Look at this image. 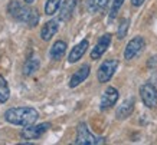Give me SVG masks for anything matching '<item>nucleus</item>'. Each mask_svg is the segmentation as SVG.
I'll return each mask as SVG.
<instances>
[{
	"label": "nucleus",
	"instance_id": "nucleus-21",
	"mask_svg": "<svg viewBox=\"0 0 157 145\" xmlns=\"http://www.w3.org/2000/svg\"><path fill=\"white\" fill-rule=\"evenodd\" d=\"M124 0H114L113 2V6H111V12H109V19H114L115 16L118 14L121 6H123Z\"/></svg>",
	"mask_w": 157,
	"mask_h": 145
},
{
	"label": "nucleus",
	"instance_id": "nucleus-12",
	"mask_svg": "<svg viewBox=\"0 0 157 145\" xmlns=\"http://www.w3.org/2000/svg\"><path fill=\"white\" fill-rule=\"evenodd\" d=\"M88 46H90L88 40H86V39H84V40L78 43L75 47H72L71 53H69V56H68V62H69V63H75V62H78L82 56H84V55H85V52H86V49H88Z\"/></svg>",
	"mask_w": 157,
	"mask_h": 145
},
{
	"label": "nucleus",
	"instance_id": "nucleus-13",
	"mask_svg": "<svg viewBox=\"0 0 157 145\" xmlns=\"http://www.w3.org/2000/svg\"><path fill=\"white\" fill-rule=\"evenodd\" d=\"M76 2L78 0H63L61 5V10H59V20L67 22L72 17V13L76 7Z\"/></svg>",
	"mask_w": 157,
	"mask_h": 145
},
{
	"label": "nucleus",
	"instance_id": "nucleus-19",
	"mask_svg": "<svg viewBox=\"0 0 157 145\" xmlns=\"http://www.w3.org/2000/svg\"><path fill=\"white\" fill-rule=\"evenodd\" d=\"M9 96H10L9 85H7V82H6V79L3 76H0V103L7 102Z\"/></svg>",
	"mask_w": 157,
	"mask_h": 145
},
{
	"label": "nucleus",
	"instance_id": "nucleus-8",
	"mask_svg": "<svg viewBox=\"0 0 157 145\" xmlns=\"http://www.w3.org/2000/svg\"><path fill=\"white\" fill-rule=\"evenodd\" d=\"M117 101H118V91L114 86H108L105 89V92L102 94V96H101V102H100L101 111L113 108L117 103Z\"/></svg>",
	"mask_w": 157,
	"mask_h": 145
},
{
	"label": "nucleus",
	"instance_id": "nucleus-2",
	"mask_svg": "<svg viewBox=\"0 0 157 145\" xmlns=\"http://www.w3.org/2000/svg\"><path fill=\"white\" fill-rule=\"evenodd\" d=\"M39 112L35 108L29 106H19V108H9L5 112V119L9 124L19 126H29L33 125L38 121Z\"/></svg>",
	"mask_w": 157,
	"mask_h": 145
},
{
	"label": "nucleus",
	"instance_id": "nucleus-5",
	"mask_svg": "<svg viewBox=\"0 0 157 145\" xmlns=\"http://www.w3.org/2000/svg\"><path fill=\"white\" fill-rule=\"evenodd\" d=\"M51 128L49 122H43V124H38V125H29L25 126V129L20 132V138L23 139H38Z\"/></svg>",
	"mask_w": 157,
	"mask_h": 145
},
{
	"label": "nucleus",
	"instance_id": "nucleus-20",
	"mask_svg": "<svg viewBox=\"0 0 157 145\" xmlns=\"http://www.w3.org/2000/svg\"><path fill=\"white\" fill-rule=\"evenodd\" d=\"M128 26H130V20L127 19V17L121 19L120 26H118V30H117V38L118 39L125 38V35H127V32H128Z\"/></svg>",
	"mask_w": 157,
	"mask_h": 145
},
{
	"label": "nucleus",
	"instance_id": "nucleus-23",
	"mask_svg": "<svg viewBox=\"0 0 157 145\" xmlns=\"http://www.w3.org/2000/svg\"><path fill=\"white\" fill-rule=\"evenodd\" d=\"M25 3H26V5H32V3H33L35 0H23Z\"/></svg>",
	"mask_w": 157,
	"mask_h": 145
},
{
	"label": "nucleus",
	"instance_id": "nucleus-14",
	"mask_svg": "<svg viewBox=\"0 0 157 145\" xmlns=\"http://www.w3.org/2000/svg\"><path fill=\"white\" fill-rule=\"evenodd\" d=\"M133 111H134V99L133 98L125 99L118 106L117 112H115V117H117V119H125V118H128L133 113Z\"/></svg>",
	"mask_w": 157,
	"mask_h": 145
},
{
	"label": "nucleus",
	"instance_id": "nucleus-9",
	"mask_svg": "<svg viewBox=\"0 0 157 145\" xmlns=\"http://www.w3.org/2000/svg\"><path fill=\"white\" fill-rule=\"evenodd\" d=\"M109 43H111V35H109V33L102 35V36L100 38V40L97 42L95 47H94L92 52H91V59H92V61L100 59V58L105 53V50L109 47Z\"/></svg>",
	"mask_w": 157,
	"mask_h": 145
},
{
	"label": "nucleus",
	"instance_id": "nucleus-17",
	"mask_svg": "<svg viewBox=\"0 0 157 145\" xmlns=\"http://www.w3.org/2000/svg\"><path fill=\"white\" fill-rule=\"evenodd\" d=\"M109 0H86V7L90 13H98L107 7Z\"/></svg>",
	"mask_w": 157,
	"mask_h": 145
},
{
	"label": "nucleus",
	"instance_id": "nucleus-15",
	"mask_svg": "<svg viewBox=\"0 0 157 145\" xmlns=\"http://www.w3.org/2000/svg\"><path fill=\"white\" fill-rule=\"evenodd\" d=\"M65 52H67V42H63V40H56V42L52 45V47H51L49 55H51V59L59 61V59L65 55Z\"/></svg>",
	"mask_w": 157,
	"mask_h": 145
},
{
	"label": "nucleus",
	"instance_id": "nucleus-1",
	"mask_svg": "<svg viewBox=\"0 0 157 145\" xmlns=\"http://www.w3.org/2000/svg\"><path fill=\"white\" fill-rule=\"evenodd\" d=\"M7 13L10 14V17H13L14 20H17L20 23L26 24L29 28H35L39 23V12L36 9H32L25 5H22L17 0H12L7 6Z\"/></svg>",
	"mask_w": 157,
	"mask_h": 145
},
{
	"label": "nucleus",
	"instance_id": "nucleus-6",
	"mask_svg": "<svg viewBox=\"0 0 157 145\" xmlns=\"http://www.w3.org/2000/svg\"><path fill=\"white\" fill-rule=\"evenodd\" d=\"M140 96L147 108L157 106V89L151 84H144L140 86Z\"/></svg>",
	"mask_w": 157,
	"mask_h": 145
},
{
	"label": "nucleus",
	"instance_id": "nucleus-22",
	"mask_svg": "<svg viewBox=\"0 0 157 145\" xmlns=\"http://www.w3.org/2000/svg\"><path fill=\"white\" fill-rule=\"evenodd\" d=\"M144 2H146V0H131V5H133L134 7H140Z\"/></svg>",
	"mask_w": 157,
	"mask_h": 145
},
{
	"label": "nucleus",
	"instance_id": "nucleus-7",
	"mask_svg": "<svg viewBox=\"0 0 157 145\" xmlns=\"http://www.w3.org/2000/svg\"><path fill=\"white\" fill-rule=\"evenodd\" d=\"M146 46V42H144V39L141 36H136L127 43V46L124 49V59H127V61H131L134 58L137 56L140 52L144 49Z\"/></svg>",
	"mask_w": 157,
	"mask_h": 145
},
{
	"label": "nucleus",
	"instance_id": "nucleus-16",
	"mask_svg": "<svg viewBox=\"0 0 157 145\" xmlns=\"http://www.w3.org/2000/svg\"><path fill=\"white\" fill-rule=\"evenodd\" d=\"M39 65H40V62L36 56H30L28 61L25 62V66H23V75L25 76H30L33 75L35 72L39 69Z\"/></svg>",
	"mask_w": 157,
	"mask_h": 145
},
{
	"label": "nucleus",
	"instance_id": "nucleus-3",
	"mask_svg": "<svg viewBox=\"0 0 157 145\" xmlns=\"http://www.w3.org/2000/svg\"><path fill=\"white\" fill-rule=\"evenodd\" d=\"M105 138H98V136L92 135L88 129L85 122H81L78 128H76V145H98V144H104Z\"/></svg>",
	"mask_w": 157,
	"mask_h": 145
},
{
	"label": "nucleus",
	"instance_id": "nucleus-4",
	"mask_svg": "<svg viewBox=\"0 0 157 145\" xmlns=\"http://www.w3.org/2000/svg\"><path fill=\"white\" fill-rule=\"evenodd\" d=\"M117 68H118V61H117V59H108V61L102 62L101 66L98 68V73H97L98 82H101V84L108 82V80L114 76Z\"/></svg>",
	"mask_w": 157,
	"mask_h": 145
},
{
	"label": "nucleus",
	"instance_id": "nucleus-10",
	"mask_svg": "<svg viewBox=\"0 0 157 145\" xmlns=\"http://www.w3.org/2000/svg\"><path fill=\"white\" fill-rule=\"evenodd\" d=\"M58 30H59V20H55V19L49 20L40 29V38H42V40L48 42V40H51L56 35Z\"/></svg>",
	"mask_w": 157,
	"mask_h": 145
},
{
	"label": "nucleus",
	"instance_id": "nucleus-18",
	"mask_svg": "<svg viewBox=\"0 0 157 145\" xmlns=\"http://www.w3.org/2000/svg\"><path fill=\"white\" fill-rule=\"evenodd\" d=\"M62 0H46L45 3V13L48 16H53L58 12V9L61 7Z\"/></svg>",
	"mask_w": 157,
	"mask_h": 145
},
{
	"label": "nucleus",
	"instance_id": "nucleus-11",
	"mask_svg": "<svg viewBox=\"0 0 157 145\" xmlns=\"http://www.w3.org/2000/svg\"><path fill=\"white\" fill-rule=\"evenodd\" d=\"M90 70H91L90 65H82L81 68L71 76V79H69V88H76L79 84H82V82L90 76Z\"/></svg>",
	"mask_w": 157,
	"mask_h": 145
}]
</instances>
